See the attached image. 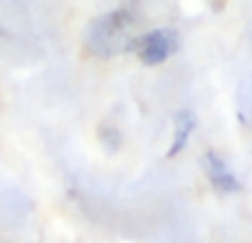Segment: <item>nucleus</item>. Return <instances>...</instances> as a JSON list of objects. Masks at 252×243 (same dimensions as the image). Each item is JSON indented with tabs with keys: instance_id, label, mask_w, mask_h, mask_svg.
<instances>
[{
	"instance_id": "f257e3e1",
	"label": "nucleus",
	"mask_w": 252,
	"mask_h": 243,
	"mask_svg": "<svg viewBox=\"0 0 252 243\" xmlns=\"http://www.w3.org/2000/svg\"><path fill=\"white\" fill-rule=\"evenodd\" d=\"M179 47V38L173 29H153L135 40V51L139 60L148 66H157L166 62Z\"/></svg>"
},
{
	"instance_id": "f03ea898",
	"label": "nucleus",
	"mask_w": 252,
	"mask_h": 243,
	"mask_svg": "<svg viewBox=\"0 0 252 243\" xmlns=\"http://www.w3.org/2000/svg\"><path fill=\"white\" fill-rule=\"evenodd\" d=\"M204 168L208 173V179L219 192H237L239 190V182L235 179V175L228 170V166L223 164V159L217 152H206L204 157Z\"/></svg>"
},
{
	"instance_id": "7ed1b4c3",
	"label": "nucleus",
	"mask_w": 252,
	"mask_h": 243,
	"mask_svg": "<svg viewBox=\"0 0 252 243\" xmlns=\"http://www.w3.org/2000/svg\"><path fill=\"white\" fill-rule=\"evenodd\" d=\"M195 115L190 113V111H182V113H177V118H175V135H173V144H170L168 148V157L173 159V157H177L179 152L186 148L188 144V137H190V133L195 130Z\"/></svg>"
}]
</instances>
